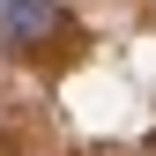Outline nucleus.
<instances>
[{"label":"nucleus","mask_w":156,"mask_h":156,"mask_svg":"<svg viewBox=\"0 0 156 156\" xmlns=\"http://www.w3.org/2000/svg\"><path fill=\"white\" fill-rule=\"evenodd\" d=\"M67 30V8L60 0H8L0 8V37L8 45H45V37Z\"/></svg>","instance_id":"nucleus-1"}]
</instances>
